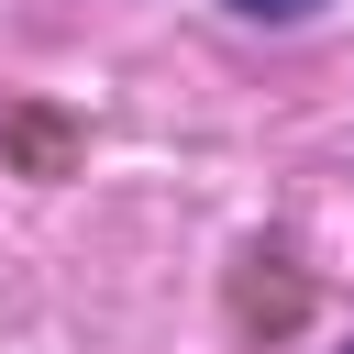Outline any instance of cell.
<instances>
[{
    "label": "cell",
    "mask_w": 354,
    "mask_h": 354,
    "mask_svg": "<svg viewBox=\"0 0 354 354\" xmlns=\"http://www.w3.org/2000/svg\"><path fill=\"white\" fill-rule=\"evenodd\" d=\"M243 321H277V332H288V321H299V288H288V277H243Z\"/></svg>",
    "instance_id": "cell-1"
},
{
    "label": "cell",
    "mask_w": 354,
    "mask_h": 354,
    "mask_svg": "<svg viewBox=\"0 0 354 354\" xmlns=\"http://www.w3.org/2000/svg\"><path fill=\"white\" fill-rule=\"evenodd\" d=\"M232 11H254V22H299V11H321V0H232Z\"/></svg>",
    "instance_id": "cell-3"
},
{
    "label": "cell",
    "mask_w": 354,
    "mask_h": 354,
    "mask_svg": "<svg viewBox=\"0 0 354 354\" xmlns=\"http://www.w3.org/2000/svg\"><path fill=\"white\" fill-rule=\"evenodd\" d=\"M11 144H22V155H33V166H66V133H55V122H33V111H22V122H11Z\"/></svg>",
    "instance_id": "cell-2"
}]
</instances>
